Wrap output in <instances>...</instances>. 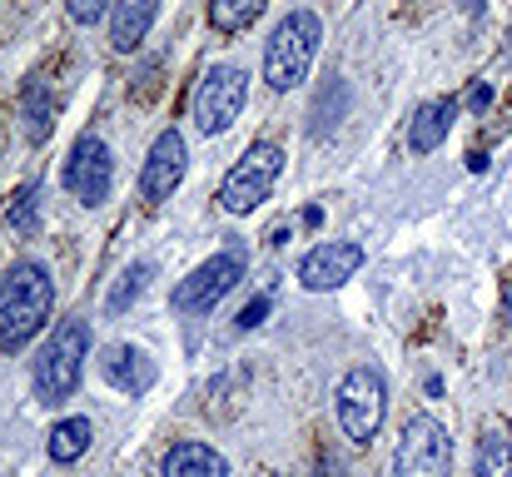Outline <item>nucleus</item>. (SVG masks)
Instances as JSON below:
<instances>
[{"label": "nucleus", "instance_id": "obj_1", "mask_svg": "<svg viewBox=\"0 0 512 477\" xmlns=\"http://www.w3.org/2000/svg\"><path fill=\"white\" fill-rule=\"evenodd\" d=\"M55 309V284H50V269L35 264V259H20L10 264V274L0 279V348L15 353L25 348Z\"/></svg>", "mask_w": 512, "mask_h": 477}, {"label": "nucleus", "instance_id": "obj_2", "mask_svg": "<svg viewBox=\"0 0 512 477\" xmlns=\"http://www.w3.org/2000/svg\"><path fill=\"white\" fill-rule=\"evenodd\" d=\"M319 40H324V20L314 10H289L274 25L269 45H264V80H269V90L284 95V90L304 85V75H309V65L319 55Z\"/></svg>", "mask_w": 512, "mask_h": 477}, {"label": "nucleus", "instance_id": "obj_3", "mask_svg": "<svg viewBox=\"0 0 512 477\" xmlns=\"http://www.w3.org/2000/svg\"><path fill=\"white\" fill-rule=\"evenodd\" d=\"M90 358V318H65L60 328H50V343L35 358V393L40 403H65L80 388Z\"/></svg>", "mask_w": 512, "mask_h": 477}, {"label": "nucleus", "instance_id": "obj_4", "mask_svg": "<svg viewBox=\"0 0 512 477\" xmlns=\"http://www.w3.org/2000/svg\"><path fill=\"white\" fill-rule=\"evenodd\" d=\"M334 408H339V428L348 443H373L383 418H388V378H383V368H373V363L348 368Z\"/></svg>", "mask_w": 512, "mask_h": 477}, {"label": "nucleus", "instance_id": "obj_5", "mask_svg": "<svg viewBox=\"0 0 512 477\" xmlns=\"http://www.w3.org/2000/svg\"><path fill=\"white\" fill-rule=\"evenodd\" d=\"M279 174H284V150H279L274 140L249 145L244 155L229 164V174H224V184H219V209H224V214H254V209L274 194Z\"/></svg>", "mask_w": 512, "mask_h": 477}, {"label": "nucleus", "instance_id": "obj_6", "mask_svg": "<svg viewBox=\"0 0 512 477\" xmlns=\"http://www.w3.org/2000/svg\"><path fill=\"white\" fill-rule=\"evenodd\" d=\"M393 477H453V438L438 418L418 413L403 423L393 448Z\"/></svg>", "mask_w": 512, "mask_h": 477}, {"label": "nucleus", "instance_id": "obj_7", "mask_svg": "<svg viewBox=\"0 0 512 477\" xmlns=\"http://www.w3.org/2000/svg\"><path fill=\"white\" fill-rule=\"evenodd\" d=\"M249 105V75L239 65H209L194 90V125L199 135H224Z\"/></svg>", "mask_w": 512, "mask_h": 477}, {"label": "nucleus", "instance_id": "obj_8", "mask_svg": "<svg viewBox=\"0 0 512 477\" xmlns=\"http://www.w3.org/2000/svg\"><path fill=\"white\" fill-rule=\"evenodd\" d=\"M239 279H244V249L239 244H229L224 254H214V259H204L189 279H179L170 294V304L179 314H209L229 289H239Z\"/></svg>", "mask_w": 512, "mask_h": 477}, {"label": "nucleus", "instance_id": "obj_9", "mask_svg": "<svg viewBox=\"0 0 512 477\" xmlns=\"http://www.w3.org/2000/svg\"><path fill=\"white\" fill-rule=\"evenodd\" d=\"M65 189L85 204V209H95V204H105L110 199V189H115V159H110V145L100 140V135H80L75 140V150L65 159Z\"/></svg>", "mask_w": 512, "mask_h": 477}, {"label": "nucleus", "instance_id": "obj_10", "mask_svg": "<svg viewBox=\"0 0 512 477\" xmlns=\"http://www.w3.org/2000/svg\"><path fill=\"white\" fill-rule=\"evenodd\" d=\"M358 269H363V244H353V239H329V244H314V249L304 254L299 284H304L309 294H334V289H343Z\"/></svg>", "mask_w": 512, "mask_h": 477}, {"label": "nucleus", "instance_id": "obj_11", "mask_svg": "<svg viewBox=\"0 0 512 477\" xmlns=\"http://www.w3.org/2000/svg\"><path fill=\"white\" fill-rule=\"evenodd\" d=\"M184 169H189L184 135H179V130L155 135V145H150V155H145V169H140V199H145V204L170 199L174 189H179V179H184Z\"/></svg>", "mask_w": 512, "mask_h": 477}, {"label": "nucleus", "instance_id": "obj_12", "mask_svg": "<svg viewBox=\"0 0 512 477\" xmlns=\"http://www.w3.org/2000/svg\"><path fill=\"white\" fill-rule=\"evenodd\" d=\"M458 110H463L458 100H428V105H418L413 120H408V150H413V155H433V150L453 135Z\"/></svg>", "mask_w": 512, "mask_h": 477}, {"label": "nucleus", "instance_id": "obj_13", "mask_svg": "<svg viewBox=\"0 0 512 477\" xmlns=\"http://www.w3.org/2000/svg\"><path fill=\"white\" fill-rule=\"evenodd\" d=\"M100 373L120 388V393H150V383H155V363L140 353V348H130V343H115V348H105V358H100Z\"/></svg>", "mask_w": 512, "mask_h": 477}, {"label": "nucleus", "instance_id": "obj_14", "mask_svg": "<svg viewBox=\"0 0 512 477\" xmlns=\"http://www.w3.org/2000/svg\"><path fill=\"white\" fill-rule=\"evenodd\" d=\"M20 120H25V140L30 145H45L50 130H55V90L45 75H30L25 90H20Z\"/></svg>", "mask_w": 512, "mask_h": 477}, {"label": "nucleus", "instance_id": "obj_15", "mask_svg": "<svg viewBox=\"0 0 512 477\" xmlns=\"http://www.w3.org/2000/svg\"><path fill=\"white\" fill-rule=\"evenodd\" d=\"M155 15H160V0H115V20H110V45H115L120 55L140 50V40L150 35Z\"/></svg>", "mask_w": 512, "mask_h": 477}, {"label": "nucleus", "instance_id": "obj_16", "mask_svg": "<svg viewBox=\"0 0 512 477\" xmlns=\"http://www.w3.org/2000/svg\"><path fill=\"white\" fill-rule=\"evenodd\" d=\"M165 477H234V468L199 438H184L165 453Z\"/></svg>", "mask_w": 512, "mask_h": 477}, {"label": "nucleus", "instance_id": "obj_17", "mask_svg": "<svg viewBox=\"0 0 512 477\" xmlns=\"http://www.w3.org/2000/svg\"><path fill=\"white\" fill-rule=\"evenodd\" d=\"M90 443H95V428H90V418H60L55 428H50V438H45V453H50V463H80L85 453H90Z\"/></svg>", "mask_w": 512, "mask_h": 477}, {"label": "nucleus", "instance_id": "obj_18", "mask_svg": "<svg viewBox=\"0 0 512 477\" xmlns=\"http://www.w3.org/2000/svg\"><path fill=\"white\" fill-rule=\"evenodd\" d=\"M264 5L269 0H209V25L219 35H239V30H249L264 15Z\"/></svg>", "mask_w": 512, "mask_h": 477}, {"label": "nucleus", "instance_id": "obj_19", "mask_svg": "<svg viewBox=\"0 0 512 477\" xmlns=\"http://www.w3.org/2000/svg\"><path fill=\"white\" fill-rule=\"evenodd\" d=\"M478 477H512V443L498 428H483L478 438Z\"/></svg>", "mask_w": 512, "mask_h": 477}, {"label": "nucleus", "instance_id": "obj_20", "mask_svg": "<svg viewBox=\"0 0 512 477\" xmlns=\"http://www.w3.org/2000/svg\"><path fill=\"white\" fill-rule=\"evenodd\" d=\"M150 274H155V269H150L145 259H140V264H130V269L120 274V284L110 289V314H125V309H130V304H135V299L145 294V284H150Z\"/></svg>", "mask_w": 512, "mask_h": 477}, {"label": "nucleus", "instance_id": "obj_21", "mask_svg": "<svg viewBox=\"0 0 512 477\" xmlns=\"http://www.w3.org/2000/svg\"><path fill=\"white\" fill-rule=\"evenodd\" d=\"M35 214H40V189H35V184H25V189L10 199L5 224H10L15 234H35Z\"/></svg>", "mask_w": 512, "mask_h": 477}, {"label": "nucleus", "instance_id": "obj_22", "mask_svg": "<svg viewBox=\"0 0 512 477\" xmlns=\"http://www.w3.org/2000/svg\"><path fill=\"white\" fill-rule=\"evenodd\" d=\"M343 105H348V85L339 90V100H334V105H329V90L319 95V105H314V125H309V135H314V140H324V135H329V130L339 125Z\"/></svg>", "mask_w": 512, "mask_h": 477}, {"label": "nucleus", "instance_id": "obj_23", "mask_svg": "<svg viewBox=\"0 0 512 477\" xmlns=\"http://www.w3.org/2000/svg\"><path fill=\"white\" fill-rule=\"evenodd\" d=\"M110 5H115V0H65V10H70V20H75V25H95Z\"/></svg>", "mask_w": 512, "mask_h": 477}, {"label": "nucleus", "instance_id": "obj_24", "mask_svg": "<svg viewBox=\"0 0 512 477\" xmlns=\"http://www.w3.org/2000/svg\"><path fill=\"white\" fill-rule=\"evenodd\" d=\"M264 314H269V294H259L254 304H244V309H239V328H259Z\"/></svg>", "mask_w": 512, "mask_h": 477}, {"label": "nucleus", "instance_id": "obj_25", "mask_svg": "<svg viewBox=\"0 0 512 477\" xmlns=\"http://www.w3.org/2000/svg\"><path fill=\"white\" fill-rule=\"evenodd\" d=\"M488 100H493V85H473L468 105H473V110H488Z\"/></svg>", "mask_w": 512, "mask_h": 477}, {"label": "nucleus", "instance_id": "obj_26", "mask_svg": "<svg viewBox=\"0 0 512 477\" xmlns=\"http://www.w3.org/2000/svg\"><path fill=\"white\" fill-rule=\"evenodd\" d=\"M468 169H473V174H478V169H488V155H483V150H473V155H468Z\"/></svg>", "mask_w": 512, "mask_h": 477}, {"label": "nucleus", "instance_id": "obj_27", "mask_svg": "<svg viewBox=\"0 0 512 477\" xmlns=\"http://www.w3.org/2000/svg\"><path fill=\"white\" fill-rule=\"evenodd\" d=\"M503 314L512 318V279H508V289H503Z\"/></svg>", "mask_w": 512, "mask_h": 477}]
</instances>
